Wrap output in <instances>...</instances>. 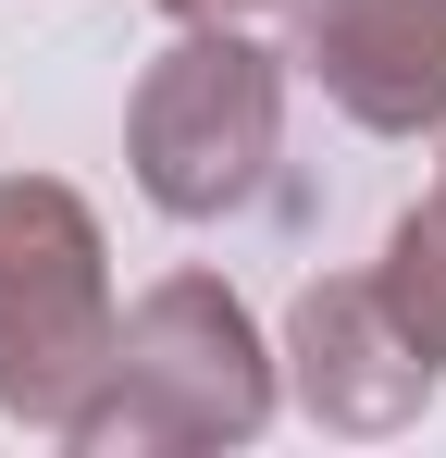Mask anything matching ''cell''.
<instances>
[{
    "label": "cell",
    "mask_w": 446,
    "mask_h": 458,
    "mask_svg": "<svg viewBox=\"0 0 446 458\" xmlns=\"http://www.w3.org/2000/svg\"><path fill=\"white\" fill-rule=\"evenodd\" d=\"M273 421V360L211 273H174L112 322V360L63 446H248Z\"/></svg>",
    "instance_id": "cell-1"
},
{
    "label": "cell",
    "mask_w": 446,
    "mask_h": 458,
    "mask_svg": "<svg viewBox=\"0 0 446 458\" xmlns=\"http://www.w3.org/2000/svg\"><path fill=\"white\" fill-rule=\"evenodd\" d=\"M112 360V273L99 224L50 174H0V409L63 434Z\"/></svg>",
    "instance_id": "cell-2"
},
{
    "label": "cell",
    "mask_w": 446,
    "mask_h": 458,
    "mask_svg": "<svg viewBox=\"0 0 446 458\" xmlns=\"http://www.w3.org/2000/svg\"><path fill=\"white\" fill-rule=\"evenodd\" d=\"M124 149H137V186L174 224H211L236 199H261V174L286 149V75L261 63V38L186 25V38L149 63L137 112H124Z\"/></svg>",
    "instance_id": "cell-3"
},
{
    "label": "cell",
    "mask_w": 446,
    "mask_h": 458,
    "mask_svg": "<svg viewBox=\"0 0 446 458\" xmlns=\"http://www.w3.org/2000/svg\"><path fill=\"white\" fill-rule=\"evenodd\" d=\"M297 63L372 137L446 124V0H297Z\"/></svg>",
    "instance_id": "cell-4"
},
{
    "label": "cell",
    "mask_w": 446,
    "mask_h": 458,
    "mask_svg": "<svg viewBox=\"0 0 446 458\" xmlns=\"http://www.w3.org/2000/svg\"><path fill=\"white\" fill-rule=\"evenodd\" d=\"M286 360H297V396L335 421V434H397L422 396H434V360L397 335V310H384V285H310L286 322Z\"/></svg>",
    "instance_id": "cell-5"
},
{
    "label": "cell",
    "mask_w": 446,
    "mask_h": 458,
    "mask_svg": "<svg viewBox=\"0 0 446 458\" xmlns=\"http://www.w3.org/2000/svg\"><path fill=\"white\" fill-rule=\"evenodd\" d=\"M372 285H384V310H397V335L446 372V199L384 235V273H372Z\"/></svg>",
    "instance_id": "cell-6"
},
{
    "label": "cell",
    "mask_w": 446,
    "mask_h": 458,
    "mask_svg": "<svg viewBox=\"0 0 446 458\" xmlns=\"http://www.w3.org/2000/svg\"><path fill=\"white\" fill-rule=\"evenodd\" d=\"M174 25H236V38H261V25H297V0H161Z\"/></svg>",
    "instance_id": "cell-7"
}]
</instances>
